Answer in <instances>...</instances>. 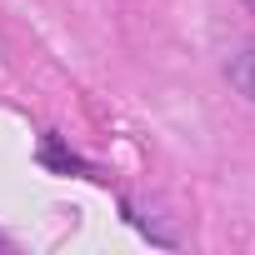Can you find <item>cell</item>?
<instances>
[{"mask_svg": "<svg viewBox=\"0 0 255 255\" xmlns=\"http://www.w3.org/2000/svg\"><path fill=\"white\" fill-rule=\"evenodd\" d=\"M225 75H230V85H235L240 95H250V100H255V45L235 50V55L225 60Z\"/></svg>", "mask_w": 255, "mask_h": 255, "instance_id": "6da1fadb", "label": "cell"}, {"mask_svg": "<svg viewBox=\"0 0 255 255\" xmlns=\"http://www.w3.org/2000/svg\"><path fill=\"white\" fill-rule=\"evenodd\" d=\"M250 5H255V0H250Z\"/></svg>", "mask_w": 255, "mask_h": 255, "instance_id": "7a4b0ae2", "label": "cell"}]
</instances>
